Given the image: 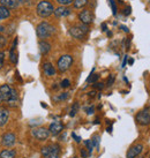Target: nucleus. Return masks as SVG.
<instances>
[{
	"label": "nucleus",
	"mask_w": 150,
	"mask_h": 158,
	"mask_svg": "<svg viewBox=\"0 0 150 158\" xmlns=\"http://www.w3.org/2000/svg\"><path fill=\"white\" fill-rule=\"evenodd\" d=\"M6 44H7V40H6V37H5L4 35H1V34H0V48H5Z\"/></svg>",
	"instance_id": "29"
},
{
	"label": "nucleus",
	"mask_w": 150,
	"mask_h": 158,
	"mask_svg": "<svg viewBox=\"0 0 150 158\" xmlns=\"http://www.w3.org/2000/svg\"><path fill=\"white\" fill-rule=\"evenodd\" d=\"M128 64H129V65H133V64H134V59H129Z\"/></svg>",
	"instance_id": "46"
},
{
	"label": "nucleus",
	"mask_w": 150,
	"mask_h": 158,
	"mask_svg": "<svg viewBox=\"0 0 150 158\" xmlns=\"http://www.w3.org/2000/svg\"><path fill=\"white\" fill-rule=\"evenodd\" d=\"M79 110H80V104L77 103V102H75L74 104H73V106H72V109H71L69 117H75V115H76V113L79 112Z\"/></svg>",
	"instance_id": "26"
},
{
	"label": "nucleus",
	"mask_w": 150,
	"mask_h": 158,
	"mask_svg": "<svg viewBox=\"0 0 150 158\" xmlns=\"http://www.w3.org/2000/svg\"><path fill=\"white\" fill-rule=\"evenodd\" d=\"M19 96H18V91L15 89H12V95H10V98L8 99V104L9 105L14 106L16 103H18Z\"/></svg>",
	"instance_id": "21"
},
{
	"label": "nucleus",
	"mask_w": 150,
	"mask_h": 158,
	"mask_svg": "<svg viewBox=\"0 0 150 158\" xmlns=\"http://www.w3.org/2000/svg\"><path fill=\"white\" fill-rule=\"evenodd\" d=\"M91 143H93L94 148H96V149L98 150V148H99V142H101V136L97 135V134H95V135L91 137Z\"/></svg>",
	"instance_id": "24"
},
{
	"label": "nucleus",
	"mask_w": 150,
	"mask_h": 158,
	"mask_svg": "<svg viewBox=\"0 0 150 158\" xmlns=\"http://www.w3.org/2000/svg\"><path fill=\"white\" fill-rule=\"evenodd\" d=\"M84 144H85V147H87V149H88V154H89V155L93 154L94 145H93V143H91V141H90V140L84 141Z\"/></svg>",
	"instance_id": "27"
},
{
	"label": "nucleus",
	"mask_w": 150,
	"mask_h": 158,
	"mask_svg": "<svg viewBox=\"0 0 150 158\" xmlns=\"http://www.w3.org/2000/svg\"><path fill=\"white\" fill-rule=\"evenodd\" d=\"M12 95V88L8 84L0 85V102H8Z\"/></svg>",
	"instance_id": "10"
},
{
	"label": "nucleus",
	"mask_w": 150,
	"mask_h": 158,
	"mask_svg": "<svg viewBox=\"0 0 150 158\" xmlns=\"http://www.w3.org/2000/svg\"><path fill=\"white\" fill-rule=\"evenodd\" d=\"M68 96H69V94H68V92H62L61 95H59V96L56 98V101H65V99L68 98Z\"/></svg>",
	"instance_id": "28"
},
{
	"label": "nucleus",
	"mask_w": 150,
	"mask_h": 158,
	"mask_svg": "<svg viewBox=\"0 0 150 158\" xmlns=\"http://www.w3.org/2000/svg\"><path fill=\"white\" fill-rule=\"evenodd\" d=\"M142 151H143V145L140 144V143H139V144H134L128 149L127 154H126V157L127 158H136L141 155Z\"/></svg>",
	"instance_id": "9"
},
{
	"label": "nucleus",
	"mask_w": 150,
	"mask_h": 158,
	"mask_svg": "<svg viewBox=\"0 0 150 158\" xmlns=\"http://www.w3.org/2000/svg\"><path fill=\"white\" fill-rule=\"evenodd\" d=\"M94 72H95V68H93L91 70V73L89 75V77L87 79V83H96L99 79V75L98 74H94Z\"/></svg>",
	"instance_id": "22"
},
{
	"label": "nucleus",
	"mask_w": 150,
	"mask_h": 158,
	"mask_svg": "<svg viewBox=\"0 0 150 158\" xmlns=\"http://www.w3.org/2000/svg\"><path fill=\"white\" fill-rule=\"evenodd\" d=\"M16 46H18V38H15L13 45H12V48L9 51V60L12 64L16 65L18 64V53H16Z\"/></svg>",
	"instance_id": "15"
},
{
	"label": "nucleus",
	"mask_w": 150,
	"mask_h": 158,
	"mask_svg": "<svg viewBox=\"0 0 150 158\" xmlns=\"http://www.w3.org/2000/svg\"><path fill=\"white\" fill-rule=\"evenodd\" d=\"M60 151L61 150H60L59 144H52V151L45 158H59L60 157Z\"/></svg>",
	"instance_id": "19"
},
{
	"label": "nucleus",
	"mask_w": 150,
	"mask_h": 158,
	"mask_svg": "<svg viewBox=\"0 0 150 158\" xmlns=\"http://www.w3.org/2000/svg\"><path fill=\"white\" fill-rule=\"evenodd\" d=\"M149 158H150V154H149Z\"/></svg>",
	"instance_id": "51"
},
{
	"label": "nucleus",
	"mask_w": 150,
	"mask_h": 158,
	"mask_svg": "<svg viewBox=\"0 0 150 158\" xmlns=\"http://www.w3.org/2000/svg\"><path fill=\"white\" fill-rule=\"evenodd\" d=\"M73 61H74V60H73V57L69 56V54H64V56H61L57 61L58 70L61 72V73L68 70L69 68H71Z\"/></svg>",
	"instance_id": "4"
},
{
	"label": "nucleus",
	"mask_w": 150,
	"mask_h": 158,
	"mask_svg": "<svg viewBox=\"0 0 150 158\" xmlns=\"http://www.w3.org/2000/svg\"><path fill=\"white\" fill-rule=\"evenodd\" d=\"M115 76L113 74H111L110 76H109V79H107V83H106V85H107V87L113 85V83H115Z\"/></svg>",
	"instance_id": "30"
},
{
	"label": "nucleus",
	"mask_w": 150,
	"mask_h": 158,
	"mask_svg": "<svg viewBox=\"0 0 150 158\" xmlns=\"http://www.w3.org/2000/svg\"><path fill=\"white\" fill-rule=\"evenodd\" d=\"M127 60H128V56L126 54V56H125V58H124V61H123V66H121L123 68L126 66V64H127Z\"/></svg>",
	"instance_id": "39"
},
{
	"label": "nucleus",
	"mask_w": 150,
	"mask_h": 158,
	"mask_svg": "<svg viewBox=\"0 0 150 158\" xmlns=\"http://www.w3.org/2000/svg\"><path fill=\"white\" fill-rule=\"evenodd\" d=\"M38 46H40V54H43V56L48 54V53L51 51V44H50V43H48V42H45V40H40V44H38Z\"/></svg>",
	"instance_id": "17"
},
{
	"label": "nucleus",
	"mask_w": 150,
	"mask_h": 158,
	"mask_svg": "<svg viewBox=\"0 0 150 158\" xmlns=\"http://www.w3.org/2000/svg\"><path fill=\"white\" fill-rule=\"evenodd\" d=\"M36 12H37V15L42 19H46L51 16L54 12V7L53 5L49 1H40L38 2L37 7H36Z\"/></svg>",
	"instance_id": "2"
},
{
	"label": "nucleus",
	"mask_w": 150,
	"mask_h": 158,
	"mask_svg": "<svg viewBox=\"0 0 150 158\" xmlns=\"http://www.w3.org/2000/svg\"><path fill=\"white\" fill-rule=\"evenodd\" d=\"M94 89H97V90H102V89L104 88V83L103 82H96V83L93 84Z\"/></svg>",
	"instance_id": "34"
},
{
	"label": "nucleus",
	"mask_w": 150,
	"mask_h": 158,
	"mask_svg": "<svg viewBox=\"0 0 150 158\" xmlns=\"http://www.w3.org/2000/svg\"><path fill=\"white\" fill-rule=\"evenodd\" d=\"M79 20L82 24L88 26V24L94 22V14L91 13L89 9H84V10H82V12L79 14Z\"/></svg>",
	"instance_id": "7"
},
{
	"label": "nucleus",
	"mask_w": 150,
	"mask_h": 158,
	"mask_svg": "<svg viewBox=\"0 0 150 158\" xmlns=\"http://www.w3.org/2000/svg\"><path fill=\"white\" fill-rule=\"evenodd\" d=\"M109 133H112V127H107V129H106Z\"/></svg>",
	"instance_id": "48"
},
{
	"label": "nucleus",
	"mask_w": 150,
	"mask_h": 158,
	"mask_svg": "<svg viewBox=\"0 0 150 158\" xmlns=\"http://www.w3.org/2000/svg\"><path fill=\"white\" fill-rule=\"evenodd\" d=\"M124 14L125 15H129L131 14V7H127L126 9H124Z\"/></svg>",
	"instance_id": "40"
},
{
	"label": "nucleus",
	"mask_w": 150,
	"mask_h": 158,
	"mask_svg": "<svg viewBox=\"0 0 150 158\" xmlns=\"http://www.w3.org/2000/svg\"><path fill=\"white\" fill-rule=\"evenodd\" d=\"M85 112H87V114H88V115H90V114H94V112H95V107H94V106L87 107V109H85Z\"/></svg>",
	"instance_id": "36"
},
{
	"label": "nucleus",
	"mask_w": 150,
	"mask_h": 158,
	"mask_svg": "<svg viewBox=\"0 0 150 158\" xmlns=\"http://www.w3.org/2000/svg\"><path fill=\"white\" fill-rule=\"evenodd\" d=\"M58 4H60L61 6H68V5L73 4L74 0H57Z\"/></svg>",
	"instance_id": "32"
},
{
	"label": "nucleus",
	"mask_w": 150,
	"mask_h": 158,
	"mask_svg": "<svg viewBox=\"0 0 150 158\" xmlns=\"http://www.w3.org/2000/svg\"><path fill=\"white\" fill-rule=\"evenodd\" d=\"M31 135L35 137L36 140L38 141H45L49 139L50 132L49 129H46L44 127H38V128H34L31 131Z\"/></svg>",
	"instance_id": "6"
},
{
	"label": "nucleus",
	"mask_w": 150,
	"mask_h": 158,
	"mask_svg": "<svg viewBox=\"0 0 150 158\" xmlns=\"http://www.w3.org/2000/svg\"><path fill=\"white\" fill-rule=\"evenodd\" d=\"M21 4V0H0V6H4L8 9L18 8Z\"/></svg>",
	"instance_id": "14"
},
{
	"label": "nucleus",
	"mask_w": 150,
	"mask_h": 158,
	"mask_svg": "<svg viewBox=\"0 0 150 158\" xmlns=\"http://www.w3.org/2000/svg\"><path fill=\"white\" fill-rule=\"evenodd\" d=\"M71 13H72L71 8H68L66 6H60V7H58V8L54 9V12H53V14L56 15V18H58V19L68 16Z\"/></svg>",
	"instance_id": "13"
},
{
	"label": "nucleus",
	"mask_w": 150,
	"mask_h": 158,
	"mask_svg": "<svg viewBox=\"0 0 150 158\" xmlns=\"http://www.w3.org/2000/svg\"><path fill=\"white\" fill-rule=\"evenodd\" d=\"M101 123V121H99V119H96V120H95V121H94V125H98V123Z\"/></svg>",
	"instance_id": "45"
},
{
	"label": "nucleus",
	"mask_w": 150,
	"mask_h": 158,
	"mask_svg": "<svg viewBox=\"0 0 150 158\" xmlns=\"http://www.w3.org/2000/svg\"><path fill=\"white\" fill-rule=\"evenodd\" d=\"M43 72H44L45 76H54L57 73V70L51 62H44L43 64Z\"/></svg>",
	"instance_id": "16"
},
{
	"label": "nucleus",
	"mask_w": 150,
	"mask_h": 158,
	"mask_svg": "<svg viewBox=\"0 0 150 158\" xmlns=\"http://www.w3.org/2000/svg\"><path fill=\"white\" fill-rule=\"evenodd\" d=\"M95 94H96V91H95V90H93V91L88 92V95H89L90 97H95Z\"/></svg>",
	"instance_id": "43"
},
{
	"label": "nucleus",
	"mask_w": 150,
	"mask_h": 158,
	"mask_svg": "<svg viewBox=\"0 0 150 158\" xmlns=\"http://www.w3.org/2000/svg\"><path fill=\"white\" fill-rule=\"evenodd\" d=\"M72 137L75 140V142H77V143H80V142H81V136H77L75 133H72Z\"/></svg>",
	"instance_id": "37"
},
{
	"label": "nucleus",
	"mask_w": 150,
	"mask_h": 158,
	"mask_svg": "<svg viewBox=\"0 0 150 158\" xmlns=\"http://www.w3.org/2000/svg\"><path fill=\"white\" fill-rule=\"evenodd\" d=\"M0 103H1V102H0Z\"/></svg>",
	"instance_id": "52"
},
{
	"label": "nucleus",
	"mask_w": 150,
	"mask_h": 158,
	"mask_svg": "<svg viewBox=\"0 0 150 158\" xmlns=\"http://www.w3.org/2000/svg\"><path fill=\"white\" fill-rule=\"evenodd\" d=\"M87 4H88V0H74V1H73L74 8H76V9L82 8V7H84Z\"/></svg>",
	"instance_id": "23"
},
{
	"label": "nucleus",
	"mask_w": 150,
	"mask_h": 158,
	"mask_svg": "<svg viewBox=\"0 0 150 158\" xmlns=\"http://www.w3.org/2000/svg\"><path fill=\"white\" fill-rule=\"evenodd\" d=\"M69 85H71V81H69L68 79L62 80L61 83H60V87H61V88H68Z\"/></svg>",
	"instance_id": "31"
},
{
	"label": "nucleus",
	"mask_w": 150,
	"mask_h": 158,
	"mask_svg": "<svg viewBox=\"0 0 150 158\" xmlns=\"http://www.w3.org/2000/svg\"><path fill=\"white\" fill-rule=\"evenodd\" d=\"M4 62H5V52L0 51V69L4 67Z\"/></svg>",
	"instance_id": "35"
},
{
	"label": "nucleus",
	"mask_w": 150,
	"mask_h": 158,
	"mask_svg": "<svg viewBox=\"0 0 150 158\" xmlns=\"http://www.w3.org/2000/svg\"><path fill=\"white\" fill-rule=\"evenodd\" d=\"M16 143V136L14 133H6L1 137V144L4 147H13Z\"/></svg>",
	"instance_id": "8"
},
{
	"label": "nucleus",
	"mask_w": 150,
	"mask_h": 158,
	"mask_svg": "<svg viewBox=\"0 0 150 158\" xmlns=\"http://www.w3.org/2000/svg\"><path fill=\"white\" fill-rule=\"evenodd\" d=\"M21 2H26V4H30L31 0H21Z\"/></svg>",
	"instance_id": "44"
},
{
	"label": "nucleus",
	"mask_w": 150,
	"mask_h": 158,
	"mask_svg": "<svg viewBox=\"0 0 150 158\" xmlns=\"http://www.w3.org/2000/svg\"><path fill=\"white\" fill-rule=\"evenodd\" d=\"M51 151H52V144H51V145H45V147H43V148L40 149V155L45 158L48 155H50V152H51Z\"/></svg>",
	"instance_id": "25"
},
{
	"label": "nucleus",
	"mask_w": 150,
	"mask_h": 158,
	"mask_svg": "<svg viewBox=\"0 0 150 158\" xmlns=\"http://www.w3.org/2000/svg\"><path fill=\"white\" fill-rule=\"evenodd\" d=\"M102 30L107 31V26H106V23H102Z\"/></svg>",
	"instance_id": "41"
},
{
	"label": "nucleus",
	"mask_w": 150,
	"mask_h": 158,
	"mask_svg": "<svg viewBox=\"0 0 150 158\" xmlns=\"http://www.w3.org/2000/svg\"><path fill=\"white\" fill-rule=\"evenodd\" d=\"M107 36H109V37H111V36H112V32H110V31H109V32H107Z\"/></svg>",
	"instance_id": "49"
},
{
	"label": "nucleus",
	"mask_w": 150,
	"mask_h": 158,
	"mask_svg": "<svg viewBox=\"0 0 150 158\" xmlns=\"http://www.w3.org/2000/svg\"><path fill=\"white\" fill-rule=\"evenodd\" d=\"M36 32L40 40H45V38H49L52 35H54L56 28L48 22H40L36 28Z\"/></svg>",
	"instance_id": "1"
},
{
	"label": "nucleus",
	"mask_w": 150,
	"mask_h": 158,
	"mask_svg": "<svg viewBox=\"0 0 150 158\" xmlns=\"http://www.w3.org/2000/svg\"><path fill=\"white\" fill-rule=\"evenodd\" d=\"M88 155V151H85V149H81V156H82V158H87Z\"/></svg>",
	"instance_id": "38"
},
{
	"label": "nucleus",
	"mask_w": 150,
	"mask_h": 158,
	"mask_svg": "<svg viewBox=\"0 0 150 158\" xmlns=\"http://www.w3.org/2000/svg\"><path fill=\"white\" fill-rule=\"evenodd\" d=\"M135 120L136 123L140 125V126H147L150 123V107L147 106L143 110H141L139 113L136 114L135 117Z\"/></svg>",
	"instance_id": "5"
},
{
	"label": "nucleus",
	"mask_w": 150,
	"mask_h": 158,
	"mask_svg": "<svg viewBox=\"0 0 150 158\" xmlns=\"http://www.w3.org/2000/svg\"><path fill=\"white\" fill-rule=\"evenodd\" d=\"M111 5V8H112V14L113 15H117V5H115V0H109Z\"/></svg>",
	"instance_id": "33"
},
{
	"label": "nucleus",
	"mask_w": 150,
	"mask_h": 158,
	"mask_svg": "<svg viewBox=\"0 0 150 158\" xmlns=\"http://www.w3.org/2000/svg\"><path fill=\"white\" fill-rule=\"evenodd\" d=\"M89 31L88 26L85 24H79V26H73L71 27L69 29V34H71L72 37H74L76 40H84V37L87 36Z\"/></svg>",
	"instance_id": "3"
},
{
	"label": "nucleus",
	"mask_w": 150,
	"mask_h": 158,
	"mask_svg": "<svg viewBox=\"0 0 150 158\" xmlns=\"http://www.w3.org/2000/svg\"><path fill=\"white\" fill-rule=\"evenodd\" d=\"M2 31H5V27H2L0 24V32H2Z\"/></svg>",
	"instance_id": "47"
},
{
	"label": "nucleus",
	"mask_w": 150,
	"mask_h": 158,
	"mask_svg": "<svg viewBox=\"0 0 150 158\" xmlns=\"http://www.w3.org/2000/svg\"><path fill=\"white\" fill-rule=\"evenodd\" d=\"M120 28H121V29H123V30H124L125 32H128V31H129V29H128L127 27H125V26H121Z\"/></svg>",
	"instance_id": "42"
},
{
	"label": "nucleus",
	"mask_w": 150,
	"mask_h": 158,
	"mask_svg": "<svg viewBox=\"0 0 150 158\" xmlns=\"http://www.w3.org/2000/svg\"><path fill=\"white\" fill-rule=\"evenodd\" d=\"M10 16V12L8 8H6L4 6H0V21L2 20H7Z\"/></svg>",
	"instance_id": "20"
},
{
	"label": "nucleus",
	"mask_w": 150,
	"mask_h": 158,
	"mask_svg": "<svg viewBox=\"0 0 150 158\" xmlns=\"http://www.w3.org/2000/svg\"><path fill=\"white\" fill-rule=\"evenodd\" d=\"M64 131V123L61 121H53L49 126V132L51 135L57 136Z\"/></svg>",
	"instance_id": "11"
},
{
	"label": "nucleus",
	"mask_w": 150,
	"mask_h": 158,
	"mask_svg": "<svg viewBox=\"0 0 150 158\" xmlns=\"http://www.w3.org/2000/svg\"><path fill=\"white\" fill-rule=\"evenodd\" d=\"M16 151L14 149H5L0 151V158H15Z\"/></svg>",
	"instance_id": "18"
},
{
	"label": "nucleus",
	"mask_w": 150,
	"mask_h": 158,
	"mask_svg": "<svg viewBox=\"0 0 150 158\" xmlns=\"http://www.w3.org/2000/svg\"><path fill=\"white\" fill-rule=\"evenodd\" d=\"M139 158H144V157H139Z\"/></svg>",
	"instance_id": "50"
},
{
	"label": "nucleus",
	"mask_w": 150,
	"mask_h": 158,
	"mask_svg": "<svg viewBox=\"0 0 150 158\" xmlns=\"http://www.w3.org/2000/svg\"><path fill=\"white\" fill-rule=\"evenodd\" d=\"M9 119V110L5 106H0V127L7 125Z\"/></svg>",
	"instance_id": "12"
}]
</instances>
